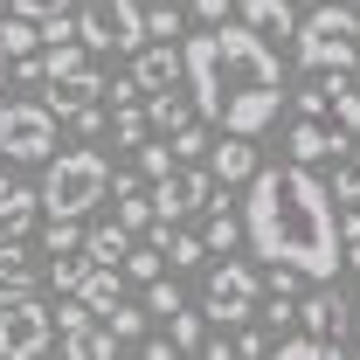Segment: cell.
I'll list each match as a JSON object with an SVG mask.
<instances>
[{
  "label": "cell",
  "instance_id": "obj_1",
  "mask_svg": "<svg viewBox=\"0 0 360 360\" xmlns=\"http://www.w3.org/2000/svg\"><path fill=\"white\" fill-rule=\"evenodd\" d=\"M180 84L194 90V111L208 125L257 139L277 118V104H284V63H277V49L257 28L208 21V35H194L180 49Z\"/></svg>",
  "mask_w": 360,
  "mask_h": 360
},
{
  "label": "cell",
  "instance_id": "obj_2",
  "mask_svg": "<svg viewBox=\"0 0 360 360\" xmlns=\"http://www.w3.org/2000/svg\"><path fill=\"white\" fill-rule=\"evenodd\" d=\"M243 243L264 264H291L305 277H333L340 270V215L333 194L312 167H257L250 174V208H243Z\"/></svg>",
  "mask_w": 360,
  "mask_h": 360
},
{
  "label": "cell",
  "instance_id": "obj_3",
  "mask_svg": "<svg viewBox=\"0 0 360 360\" xmlns=\"http://www.w3.org/2000/svg\"><path fill=\"white\" fill-rule=\"evenodd\" d=\"M291 56H298V70H312V77H326V70L347 77L360 63V14L347 0H319L312 21L291 28Z\"/></svg>",
  "mask_w": 360,
  "mask_h": 360
},
{
  "label": "cell",
  "instance_id": "obj_4",
  "mask_svg": "<svg viewBox=\"0 0 360 360\" xmlns=\"http://www.w3.org/2000/svg\"><path fill=\"white\" fill-rule=\"evenodd\" d=\"M42 208L49 215H90L104 194H111V167H104V153H49V174H42Z\"/></svg>",
  "mask_w": 360,
  "mask_h": 360
},
{
  "label": "cell",
  "instance_id": "obj_5",
  "mask_svg": "<svg viewBox=\"0 0 360 360\" xmlns=\"http://www.w3.org/2000/svg\"><path fill=\"white\" fill-rule=\"evenodd\" d=\"M77 42L84 49H139L146 42V7L139 0H84Z\"/></svg>",
  "mask_w": 360,
  "mask_h": 360
},
{
  "label": "cell",
  "instance_id": "obj_6",
  "mask_svg": "<svg viewBox=\"0 0 360 360\" xmlns=\"http://www.w3.org/2000/svg\"><path fill=\"white\" fill-rule=\"evenodd\" d=\"M0 153L21 167V160H49L56 153V111L35 104V97H21V104H7L0 111Z\"/></svg>",
  "mask_w": 360,
  "mask_h": 360
},
{
  "label": "cell",
  "instance_id": "obj_7",
  "mask_svg": "<svg viewBox=\"0 0 360 360\" xmlns=\"http://www.w3.org/2000/svg\"><path fill=\"white\" fill-rule=\"evenodd\" d=\"M49 340H56V333H49V305L35 291L0 298V360H35Z\"/></svg>",
  "mask_w": 360,
  "mask_h": 360
},
{
  "label": "cell",
  "instance_id": "obj_8",
  "mask_svg": "<svg viewBox=\"0 0 360 360\" xmlns=\"http://www.w3.org/2000/svg\"><path fill=\"white\" fill-rule=\"evenodd\" d=\"M201 319H215V326H243V319H257V270L250 264H215L208 270V298H201Z\"/></svg>",
  "mask_w": 360,
  "mask_h": 360
},
{
  "label": "cell",
  "instance_id": "obj_9",
  "mask_svg": "<svg viewBox=\"0 0 360 360\" xmlns=\"http://www.w3.org/2000/svg\"><path fill=\"white\" fill-rule=\"evenodd\" d=\"M49 333L63 340L70 360H111V354H118V340L104 333V319L90 312L84 298H63V312H49Z\"/></svg>",
  "mask_w": 360,
  "mask_h": 360
},
{
  "label": "cell",
  "instance_id": "obj_10",
  "mask_svg": "<svg viewBox=\"0 0 360 360\" xmlns=\"http://www.w3.org/2000/svg\"><path fill=\"white\" fill-rule=\"evenodd\" d=\"M208 194H215V180L201 174V167H187V160H174L167 174L153 180V215H167V222H180V215H201L208 208Z\"/></svg>",
  "mask_w": 360,
  "mask_h": 360
},
{
  "label": "cell",
  "instance_id": "obj_11",
  "mask_svg": "<svg viewBox=\"0 0 360 360\" xmlns=\"http://www.w3.org/2000/svg\"><path fill=\"white\" fill-rule=\"evenodd\" d=\"M284 146H291V160H298V167H319V160L354 153V132H340V125H326V118H298Z\"/></svg>",
  "mask_w": 360,
  "mask_h": 360
},
{
  "label": "cell",
  "instance_id": "obj_12",
  "mask_svg": "<svg viewBox=\"0 0 360 360\" xmlns=\"http://www.w3.org/2000/svg\"><path fill=\"white\" fill-rule=\"evenodd\" d=\"M298 326L312 333L326 354H340V347H347V305H340L333 291H312V298L298 305Z\"/></svg>",
  "mask_w": 360,
  "mask_h": 360
},
{
  "label": "cell",
  "instance_id": "obj_13",
  "mask_svg": "<svg viewBox=\"0 0 360 360\" xmlns=\"http://www.w3.org/2000/svg\"><path fill=\"white\" fill-rule=\"evenodd\" d=\"M132 84H139V97H153V90H174V84H180V42H139Z\"/></svg>",
  "mask_w": 360,
  "mask_h": 360
},
{
  "label": "cell",
  "instance_id": "obj_14",
  "mask_svg": "<svg viewBox=\"0 0 360 360\" xmlns=\"http://www.w3.org/2000/svg\"><path fill=\"white\" fill-rule=\"evenodd\" d=\"M208 174L229 180V187H236V180H250V174H257V146H250L243 132H222L215 146H208Z\"/></svg>",
  "mask_w": 360,
  "mask_h": 360
},
{
  "label": "cell",
  "instance_id": "obj_15",
  "mask_svg": "<svg viewBox=\"0 0 360 360\" xmlns=\"http://www.w3.org/2000/svg\"><path fill=\"white\" fill-rule=\"evenodd\" d=\"M236 14H243V28H257L264 42H291V28H298L291 0H236Z\"/></svg>",
  "mask_w": 360,
  "mask_h": 360
},
{
  "label": "cell",
  "instance_id": "obj_16",
  "mask_svg": "<svg viewBox=\"0 0 360 360\" xmlns=\"http://www.w3.org/2000/svg\"><path fill=\"white\" fill-rule=\"evenodd\" d=\"M70 298H84L90 312L104 319L111 305H118V298H125V270H118V264H90V270H84V284H77Z\"/></svg>",
  "mask_w": 360,
  "mask_h": 360
},
{
  "label": "cell",
  "instance_id": "obj_17",
  "mask_svg": "<svg viewBox=\"0 0 360 360\" xmlns=\"http://www.w3.org/2000/svg\"><path fill=\"white\" fill-rule=\"evenodd\" d=\"M35 215H42V194L35 187H0V236H28L35 229Z\"/></svg>",
  "mask_w": 360,
  "mask_h": 360
},
{
  "label": "cell",
  "instance_id": "obj_18",
  "mask_svg": "<svg viewBox=\"0 0 360 360\" xmlns=\"http://www.w3.org/2000/svg\"><path fill=\"white\" fill-rule=\"evenodd\" d=\"M326 118L360 139V84H347L340 70H326Z\"/></svg>",
  "mask_w": 360,
  "mask_h": 360
},
{
  "label": "cell",
  "instance_id": "obj_19",
  "mask_svg": "<svg viewBox=\"0 0 360 360\" xmlns=\"http://www.w3.org/2000/svg\"><path fill=\"white\" fill-rule=\"evenodd\" d=\"M90 97H104V77L97 70H70V77H49V111H70V104H90Z\"/></svg>",
  "mask_w": 360,
  "mask_h": 360
},
{
  "label": "cell",
  "instance_id": "obj_20",
  "mask_svg": "<svg viewBox=\"0 0 360 360\" xmlns=\"http://www.w3.org/2000/svg\"><path fill=\"white\" fill-rule=\"evenodd\" d=\"M139 236L125 222H104V229H84V257L90 264H125V250H132Z\"/></svg>",
  "mask_w": 360,
  "mask_h": 360
},
{
  "label": "cell",
  "instance_id": "obj_21",
  "mask_svg": "<svg viewBox=\"0 0 360 360\" xmlns=\"http://www.w3.org/2000/svg\"><path fill=\"white\" fill-rule=\"evenodd\" d=\"M84 63H90V49L77 42V35H49V42H42V84H49V77H70V70H84Z\"/></svg>",
  "mask_w": 360,
  "mask_h": 360
},
{
  "label": "cell",
  "instance_id": "obj_22",
  "mask_svg": "<svg viewBox=\"0 0 360 360\" xmlns=\"http://www.w3.org/2000/svg\"><path fill=\"white\" fill-rule=\"evenodd\" d=\"M215 215H208V229H201V243H208V257H236V243H243V215H229L222 201H208Z\"/></svg>",
  "mask_w": 360,
  "mask_h": 360
},
{
  "label": "cell",
  "instance_id": "obj_23",
  "mask_svg": "<svg viewBox=\"0 0 360 360\" xmlns=\"http://www.w3.org/2000/svg\"><path fill=\"white\" fill-rule=\"evenodd\" d=\"M194 118V97H174V90H153L146 97V125H160V132H180Z\"/></svg>",
  "mask_w": 360,
  "mask_h": 360
},
{
  "label": "cell",
  "instance_id": "obj_24",
  "mask_svg": "<svg viewBox=\"0 0 360 360\" xmlns=\"http://www.w3.org/2000/svg\"><path fill=\"white\" fill-rule=\"evenodd\" d=\"M42 250H49V257H63V250H84V215H49Z\"/></svg>",
  "mask_w": 360,
  "mask_h": 360
},
{
  "label": "cell",
  "instance_id": "obj_25",
  "mask_svg": "<svg viewBox=\"0 0 360 360\" xmlns=\"http://www.w3.org/2000/svg\"><path fill=\"white\" fill-rule=\"evenodd\" d=\"M111 132H118V146H139V139L153 132V125H146V104H139V97L111 104Z\"/></svg>",
  "mask_w": 360,
  "mask_h": 360
},
{
  "label": "cell",
  "instance_id": "obj_26",
  "mask_svg": "<svg viewBox=\"0 0 360 360\" xmlns=\"http://www.w3.org/2000/svg\"><path fill=\"white\" fill-rule=\"evenodd\" d=\"M104 333H111L118 347H132L139 333H146V305H125V298H118V305L104 312Z\"/></svg>",
  "mask_w": 360,
  "mask_h": 360
},
{
  "label": "cell",
  "instance_id": "obj_27",
  "mask_svg": "<svg viewBox=\"0 0 360 360\" xmlns=\"http://www.w3.org/2000/svg\"><path fill=\"white\" fill-rule=\"evenodd\" d=\"M125 277H132V284H153V277H160V270H167V257H160V243H132V250H125Z\"/></svg>",
  "mask_w": 360,
  "mask_h": 360
},
{
  "label": "cell",
  "instance_id": "obj_28",
  "mask_svg": "<svg viewBox=\"0 0 360 360\" xmlns=\"http://www.w3.org/2000/svg\"><path fill=\"white\" fill-rule=\"evenodd\" d=\"M84 270H90V257H84V250H63V257H56V264H49V284H56V291H63V298H70V291H77V284H84Z\"/></svg>",
  "mask_w": 360,
  "mask_h": 360
},
{
  "label": "cell",
  "instance_id": "obj_29",
  "mask_svg": "<svg viewBox=\"0 0 360 360\" xmlns=\"http://www.w3.org/2000/svg\"><path fill=\"white\" fill-rule=\"evenodd\" d=\"M167 326H174V354H201V312L174 305V312H167Z\"/></svg>",
  "mask_w": 360,
  "mask_h": 360
},
{
  "label": "cell",
  "instance_id": "obj_30",
  "mask_svg": "<svg viewBox=\"0 0 360 360\" xmlns=\"http://www.w3.org/2000/svg\"><path fill=\"white\" fill-rule=\"evenodd\" d=\"M146 42H180V7H174V0L146 7Z\"/></svg>",
  "mask_w": 360,
  "mask_h": 360
},
{
  "label": "cell",
  "instance_id": "obj_31",
  "mask_svg": "<svg viewBox=\"0 0 360 360\" xmlns=\"http://www.w3.org/2000/svg\"><path fill=\"white\" fill-rule=\"evenodd\" d=\"M174 305H187V298H180V284H174V277L160 270V277L146 284V319H167V312H174Z\"/></svg>",
  "mask_w": 360,
  "mask_h": 360
},
{
  "label": "cell",
  "instance_id": "obj_32",
  "mask_svg": "<svg viewBox=\"0 0 360 360\" xmlns=\"http://www.w3.org/2000/svg\"><path fill=\"white\" fill-rule=\"evenodd\" d=\"M132 153H139V167H132L139 180H160V174H167V167H174V146H153V139H139Z\"/></svg>",
  "mask_w": 360,
  "mask_h": 360
},
{
  "label": "cell",
  "instance_id": "obj_33",
  "mask_svg": "<svg viewBox=\"0 0 360 360\" xmlns=\"http://www.w3.org/2000/svg\"><path fill=\"white\" fill-rule=\"evenodd\" d=\"M326 194H333L340 208H347V201H360V160H354V153H340V174H333V187H326Z\"/></svg>",
  "mask_w": 360,
  "mask_h": 360
},
{
  "label": "cell",
  "instance_id": "obj_34",
  "mask_svg": "<svg viewBox=\"0 0 360 360\" xmlns=\"http://www.w3.org/2000/svg\"><path fill=\"white\" fill-rule=\"evenodd\" d=\"M56 118H63V125H70V132H77V139L104 132V111H97V97H90V104H70V111H56Z\"/></svg>",
  "mask_w": 360,
  "mask_h": 360
},
{
  "label": "cell",
  "instance_id": "obj_35",
  "mask_svg": "<svg viewBox=\"0 0 360 360\" xmlns=\"http://www.w3.org/2000/svg\"><path fill=\"white\" fill-rule=\"evenodd\" d=\"M118 222L132 229V236H139V229H146V222H153V201H146L139 187H125V194H118Z\"/></svg>",
  "mask_w": 360,
  "mask_h": 360
},
{
  "label": "cell",
  "instance_id": "obj_36",
  "mask_svg": "<svg viewBox=\"0 0 360 360\" xmlns=\"http://www.w3.org/2000/svg\"><path fill=\"white\" fill-rule=\"evenodd\" d=\"M340 243H347V270H360V201L340 208Z\"/></svg>",
  "mask_w": 360,
  "mask_h": 360
},
{
  "label": "cell",
  "instance_id": "obj_37",
  "mask_svg": "<svg viewBox=\"0 0 360 360\" xmlns=\"http://www.w3.org/2000/svg\"><path fill=\"white\" fill-rule=\"evenodd\" d=\"M167 139H174V160H201V153H208V132H201L194 118H187L180 132H167Z\"/></svg>",
  "mask_w": 360,
  "mask_h": 360
},
{
  "label": "cell",
  "instance_id": "obj_38",
  "mask_svg": "<svg viewBox=\"0 0 360 360\" xmlns=\"http://www.w3.org/2000/svg\"><path fill=\"white\" fill-rule=\"evenodd\" d=\"M277 298H298V284H305V270H291V264H270V277H264Z\"/></svg>",
  "mask_w": 360,
  "mask_h": 360
},
{
  "label": "cell",
  "instance_id": "obj_39",
  "mask_svg": "<svg viewBox=\"0 0 360 360\" xmlns=\"http://www.w3.org/2000/svg\"><path fill=\"white\" fill-rule=\"evenodd\" d=\"M257 319H264L270 333H284V326H298V305H291V298H270V305H264Z\"/></svg>",
  "mask_w": 360,
  "mask_h": 360
},
{
  "label": "cell",
  "instance_id": "obj_40",
  "mask_svg": "<svg viewBox=\"0 0 360 360\" xmlns=\"http://www.w3.org/2000/svg\"><path fill=\"white\" fill-rule=\"evenodd\" d=\"M14 14H28V21H49V14H70V0H7Z\"/></svg>",
  "mask_w": 360,
  "mask_h": 360
},
{
  "label": "cell",
  "instance_id": "obj_41",
  "mask_svg": "<svg viewBox=\"0 0 360 360\" xmlns=\"http://www.w3.org/2000/svg\"><path fill=\"white\" fill-rule=\"evenodd\" d=\"M298 118H326V84H305V90H298Z\"/></svg>",
  "mask_w": 360,
  "mask_h": 360
},
{
  "label": "cell",
  "instance_id": "obj_42",
  "mask_svg": "<svg viewBox=\"0 0 360 360\" xmlns=\"http://www.w3.org/2000/svg\"><path fill=\"white\" fill-rule=\"evenodd\" d=\"M194 21H229V0H194Z\"/></svg>",
  "mask_w": 360,
  "mask_h": 360
},
{
  "label": "cell",
  "instance_id": "obj_43",
  "mask_svg": "<svg viewBox=\"0 0 360 360\" xmlns=\"http://www.w3.org/2000/svg\"><path fill=\"white\" fill-rule=\"evenodd\" d=\"M7 180H14V160H7V153H0V187H7Z\"/></svg>",
  "mask_w": 360,
  "mask_h": 360
},
{
  "label": "cell",
  "instance_id": "obj_44",
  "mask_svg": "<svg viewBox=\"0 0 360 360\" xmlns=\"http://www.w3.org/2000/svg\"><path fill=\"white\" fill-rule=\"evenodd\" d=\"M0 84H7V49H0Z\"/></svg>",
  "mask_w": 360,
  "mask_h": 360
}]
</instances>
